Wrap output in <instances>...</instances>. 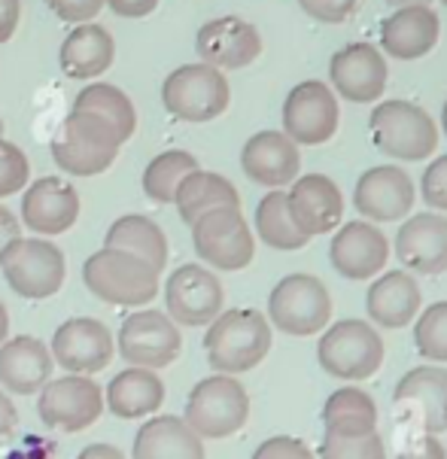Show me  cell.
I'll use <instances>...</instances> for the list:
<instances>
[{
	"label": "cell",
	"mask_w": 447,
	"mask_h": 459,
	"mask_svg": "<svg viewBox=\"0 0 447 459\" xmlns=\"http://www.w3.org/2000/svg\"><path fill=\"white\" fill-rule=\"evenodd\" d=\"M131 459H207L198 438L183 417L162 414L144 423L131 445Z\"/></svg>",
	"instance_id": "cell-28"
},
{
	"label": "cell",
	"mask_w": 447,
	"mask_h": 459,
	"mask_svg": "<svg viewBox=\"0 0 447 459\" xmlns=\"http://www.w3.org/2000/svg\"><path fill=\"white\" fill-rule=\"evenodd\" d=\"M396 402L420 417L423 432H447V368L420 365L396 384Z\"/></svg>",
	"instance_id": "cell-26"
},
{
	"label": "cell",
	"mask_w": 447,
	"mask_h": 459,
	"mask_svg": "<svg viewBox=\"0 0 447 459\" xmlns=\"http://www.w3.org/2000/svg\"><path fill=\"white\" fill-rule=\"evenodd\" d=\"M162 100L164 110L183 122H210L219 119L229 110V82H225L223 70L204 65H183L174 74H168V80L162 85Z\"/></svg>",
	"instance_id": "cell-7"
},
{
	"label": "cell",
	"mask_w": 447,
	"mask_h": 459,
	"mask_svg": "<svg viewBox=\"0 0 447 459\" xmlns=\"http://www.w3.org/2000/svg\"><path fill=\"white\" fill-rule=\"evenodd\" d=\"M164 314L171 316L177 325H210L223 314L225 292L223 283L216 280L214 271H207L204 264H180V268L164 280Z\"/></svg>",
	"instance_id": "cell-13"
},
{
	"label": "cell",
	"mask_w": 447,
	"mask_h": 459,
	"mask_svg": "<svg viewBox=\"0 0 447 459\" xmlns=\"http://www.w3.org/2000/svg\"><path fill=\"white\" fill-rule=\"evenodd\" d=\"M0 271L22 299L43 301L61 290L67 274L65 253L46 238H13L0 253Z\"/></svg>",
	"instance_id": "cell-5"
},
{
	"label": "cell",
	"mask_w": 447,
	"mask_h": 459,
	"mask_svg": "<svg viewBox=\"0 0 447 459\" xmlns=\"http://www.w3.org/2000/svg\"><path fill=\"white\" fill-rule=\"evenodd\" d=\"M174 207H177L180 220H183L186 225H192L198 216L210 213V210L241 207V195L223 174H214V170L198 168L177 186Z\"/></svg>",
	"instance_id": "cell-31"
},
{
	"label": "cell",
	"mask_w": 447,
	"mask_h": 459,
	"mask_svg": "<svg viewBox=\"0 0 447 459\" xmlns=\"http://www.w3.org/2000/svg\"><path fill=\"white\" fill-rule=\"evenodd\" d=\"M116 347H119V356L125 362L159 371L174 365L180 350H183V334L164 310L140 307L131 316H125Z\"/></svg>",
	"instance_id": "cell-12"
},
{
	"label": "cell",
	"mask_w": 447,
	"mask_h": 459,
	"mask_svg": "<svg viewBox=\"0 0 447 459\" xmlns=\"http://www.w3.org/2000/svg\"><path fill=\"white\" fill-rule=\"evenodd\" d=\"M122 140L101 116L74 110L55 131L49 150L52 159L65 174L98 177L113 165L119 155Z\"/></svg>",
	"instance_id": "cell-3"
},
{
	"label": "cell",
	"mask_w": 447,
	"mask_h": 459,
	"mask_svg": "<svg viewBox=\"0 0 447 459\" xmlns=\"http://www.w3.org/2000/svg\"><path fill=\"white\" fill-rule=\"evenodd\" d=\"M268 316L274 329L308 338L332 320V295L313 274H289L268 295Z\"/></svg>",
	"instance_id": "cell-9"
},
{
	"label": "cell",
	"mask_w": 447,
	"mask_h": 459,
	"mask_svg": "<svg viewBox=\"0 0 447 459\" xmlns=\"http://www.w3.org/2000/svg\"><path fill=\"white\" fill-rule=\"evenodd\" d=\"M74 110L101 116V119H104L107 126L116 131V137H119L122 143H125V140H131V134H135V128H137V113H135L131 98L125 95L122 89L107 85V82L85 85V89L74 100Z\"/></svg>",
	"instance_id": "cell-34"
},
{
	"label": "cell",
	"mask_w": 447,
	"mask_h": 459,
	"mask_svg": "<svg viewBox=\"0 0 447 459\" xmlns=\"http://www.w3.org/2000/svg\"><path fill=\"white\" fill-rule=\"evenodd\" d=\"M104 390L89 375L49 377L37 395V414L43 426L61 432H83L95 426L104 414Z\"/></svg>",
	"instance_id": "cell-10"
},
{
	"label": "cell",
	"mask_w": 447,
	"mask_h": 459,
	"mask_svg": "<svg viewBox=\"0 0 447 459\" xmlns=\"http://www.w3.org/2000/svg\"><path fill=\"white\" fill-rule=\"evenodd\" d=\"M420 286L417 280L405 271H387L378 280H372L365 295L368 316L381 329H405L414 316L420 314Z\"/></svg>",
	"instance_id": "cell-27"
},
{
	"label": "cell",
	"mask_w": 447,
	"mask_h": 459,
	"mask_svg": "<svg viewBox=\"0 0 447 459\" xmlns=\"http://www.w3.org/2000/svg\"><path fill=\"white\" fill-rule=\"evenodd\" d=\"M253 459H313V450L293 435H274L253 450Z\"/></svg>",
	"instance_id": "cell-41"
},
{
	"label": "cell",
	"mask_w": 447,
	"mask_h": 459,
	"mask_svg": "<svg viewBox=\"0 0 447 459\" xmlns=\"http://www.w3.org/2000/svg\"><path fill=\"white\" fill-rule=\"evenodd\" d=\"M159 277L146 259L135 253L101 247L83 264V280L95 299L116 307H144L159 295Z\"/></svg>",
	"instance_id": "cell-2"
},
{
	"label": "cell",
	"mask_w": 447,
	"mask_h": 459,
	"mask_svg": "<svg viewBox=\"0 0 447 459\" xmlns=\"http://www.w3.org/2000/svg\"><path fill=\"white\" fill-rule=\"evenodd\" d=\"M107 0H46V6L58 15L61 22H70V25H85L101 13Z\"/></svg>",
	"instance_id": "cell-43"
},
{
	"label": "cell",
	"mask_w": 447,
	"mask_h": 459,
	"mask_svg": "<svg viewBox=\"0 0 447 459\" xmlns=\"http://www.w3.org/2000/svg\"><path fill=\"white\" fill-rule=\"evenodd\" d=\"M104 247L135 253L153 264L155 271H162L164 264H168V238H164V231L159 229V222L149 220L144 213L119 216V220L107 229Z\"/></svg>",
	"instance_id": "cell-33"
},
{
	"label": "cell",
	"mask_w": 447,
	"mask_h": 459,
	"mask_svg": "<svg viewBox=\"0 0 447 459\" xmlns=\"http://www.w3.org/2000/svg\"><path fill=\"white\" fill-rule=\"evenodd\" d=\"M338 98L326 82H298L284 104V134L293 143L320 146L338 131Z\"/></svg>",
	"instance_id": "cell-14"
},
{
	"label": "cell",
	"mask_w": 447,
	"mask_h": 459,
	"mask_svg": "<svg viewBox=\"0 0 447 459\" xmlns=\"http://www.w3.org/2000/svg\"><path fill=\"white\" fill-rule=\"evenodd\" d=\"M320 459H387V447L378 432L356 435V438L326 435L320 445Z\"/></svg>",
	"instance_id": "cell-38"
},
{
	"label": "cell",
	"mask_w": 447,
	"mask_h": 459,
	"mask_svg": "<svg viewBox=\"0 0 447 459\" xmlns=\"http://www.w3.org/2000/svg\"><path fill=\"white\" fill-rule=\"evenodd\" d=\"M250 417V395L234 375L204 377L186 399L183 420L198 438H229L244 429Z\"/></svg>",
	"instance_id": "cell-4"
},
{
	"label": "cell",
	"mask_w": 447,
	"mask_h": 459,
	"mask_svg": "<svg viewBox=\"0 0 447 459\" xmlns=\"http://www.w3.org/2000/svg\"><path fill=\"white\" fill-rule=\"evenodd\" d=\"M22 0H0V43H6L19 28Z\"/></svg>",
	"instance_id": "cell-47"
},
{
	"label": "cell",
	"mask_w": 447,
	"mask_h": 459,
	"mask_svg": "<svg viewBox=\"0 0 447 459\" xmlns=\"http://www.w3.org/2000/svg\"><path fill=\"white\" fill-rule=\"evenodd\" d=\"M164 402V384L155 371L149 368H131L119 371L104 390V404L110 414L119 420H144L162 408Z\"/></svg>",
	"instance_id": "cell-30"
},
{
	"label": "cell",
	"mask_w": 447,
	"mask_h": 459,
	"mask_svg": "<svg viewBox=\"0 0 447 459\" xmlns=\"http://www.w3.org/2000/svg\"><path fill=\"white\" fill-rule=\"evenodd\" d=\"M256 231L271 250H302L308 244V235L295 229L293 216L286 207V192H268L256 207Z\"/></svg>",
	"instance_id": "cell-35"
},
{
	"label": "cell",
	"mask_w": 447,
	"mask_h": 459,
	"mask_svg": "<svg viewBox=\"0 0 447 459\" xmlns=\"http://www.w3.org/2000/svg\"><path fill=\"white\" fill-rule=\"evenodd\" d=\"M6 334H10V310L0 301V344L6 341Z\"/></svg>",
	"instance_id": "cell-50"
},
{
	"label": "cell",
	"mask_w": 447,
	"mask_h": 459,
	"mask_svg": "<svg viewBox=\"0 0 447 459\" xmlns=\"http://www.w3.org/2000/svg\"><path fill=\"white\" fill-rule=\"evenodd\" d=\"M329 80L341 98L353 104H372L387 89V61L372 43H350L329 61Z\"/></svg>",
	"instance_id": "cell-17"
},
{
	"label": "cell",
	"mask_w": 447,
	"mask_h": 459,
	"mask_svg": "<svg viewBox=\"0 0 447 459\" xmlns=\"http://www.w3.org/2000/svg\"><path fill=\"white\" fill-rule=\"evenodd\" d=\"M241 168L253 183L280 189V186H289L298 177L302 155L284 131H259L241 150Z\"/></svg>",
	"instance_id": "cell-23"
},
{
	"label": "cell",
	"mask_w": 447,
	"mask_h": 459,
	"mask_svg": "<svg viewBox=\"0 0 447 459\" xmlns=\"http://www.w3.org/2000/svg\"><path fill=\"white\" fill-rule=\"evenodd\" d=\"M76 459H125V454L116 445H89L76 454Z\"/></svg>",
	"instance_id": "cell-49"
},
{
	"label": "cell",
	"mask_w": 447,
	"mask_h": 459,
	"mask_svg": "<svg viewBox=\"0 0 447 459\" xmlns=\"http://www.w3.org/2000/svg\"><path fill=\"white\" fill-rule=\"evenodd\" d=\"M116 58V43L107 28L101 25H76L61 43L58 65L70 80H98L104 70H110Z\"/></svg>",
	"instance_id": "cell-29"
},
{
	"label": "cell",
	"mask_w": 447,
	"mask_h": 459,
	"mask_svg": "<svg viewBox=\"0 0 447 459\" xmlns=\"http://www.w3.org/2000/svg\"><path fill=\"white\" fill-rule=\"evenodd\" d=\"M393 6H408V4H429V0H390Z\"/></svg>",
	"instance_id": "cell-51"
},
{
	"label": "cell",
	"mask_w": 447,
	"mask_h": 459,
	"mask_svg": "<svg viewBox=\"0 0 447 459\" xmlns=\"http://www.w3.org/2000/svg\"><path fill=\"white\" fill-rule=\"evenodd\" d=\"M420 192L429 207L447 210V152L438 155L435 161H429V168L423 170Z\"/></svg>",
	"instance_id": "cell-40"
},
{
	"label": "cell",
	"mask_w": 447,
	"mask_h": 459,
	"mask_svg": "<svg viewBox=\"0 0 447 459\" xmlns=\"http://www.w3.org/2000/svg\"><path fill=\"white\" fill-rule=\"evenodd\" d=\"M326 435L356 438V435L378 432V404L359 386H341L323 404Z\"/></svg>",
	"instance_id": "cell-32"
},
{
	"label": "cell",
	"mask_w": 447,
	"mask_h": 459,
	"mask_svg": "<svg viewBox=\"0 0 447 459\" xmlns=\"http://www.w3.org/2000/svg\"><path fill=\"white\" fill-rule=\"evenodd\" d=\"M107 6L122 19H144L159 6V0H107Z\"/></svg>",
	"instance_id": "cell-45"
},
{
	"label": "cell",
	"mask_w": 447,
	"mask_h": 459,
	"mask_svg": "<svg viewBox=\"0 0 447 459\" xmlns=\"http://www.w3.org/2000/svg\"><path fill=\"white\" fill-rule=\"evenodd\" d=\"M192 247L198 259L219 271H241L253 262L256 240L241 207L210 210L192 222Z\"/></svg>",
	"instance_id": "cell-11"
},
{
	"label": "cell",
	"mask_w": 447,
	"mask_h": 459,
	"mask_svg": "<svg viewBox=\"0 0 447 459\" xmlns=\"http://www.w3.org/2000/svg\"><path fill=\"white\" fill-rule=\"evenodd\" d=\"M15 429H19V411H15L10 395L4 393V386H0V445L10 441Z\"/></svg>",
	"instance_id": "cell-46"
},
{
	"label": "cell",
	"mask_w": 447,
	"mask_h": 459,
	"mask_svg": "<svg viewBox=\"0 0 447 459\" xmlns=\"http://www.w3.org/2000/svg\"><path fill=\"white\" fill-rule=\"evenodd\" d=\"M286 207H289V216H293L295 229L304 231L308 238L335 231L344 216L341 189L329 180L326 174L295 177L293 189L286 192Z\"/></svg>",
	"instance_id": "cell-19"
},
{
	"label": "cell",
	"mask_w": 447,
	"mask_h": 459,
	"mask_svg": "<svg viewBox=\"0 0 447 459\" xmlns=\"http://www.w3.org/2000/svg\"><path fill=\"white\" fill-rule=\"evenodd\" d=\"M438 30V15L426 4L396 6V13L381 25V46L390 58L417 61L435 49Z\"/></svg>",
	"instance_id": "cell-25"
},
{
	"label": "cell",
	"mask_w": 447,
	"mask_h": 459,
	"mask_svg": "<svg viewBox=\"0 0 447 459\" xmlns=\"http://www.w3.org/2000/svg\"><path fill=\"white\" fill-rule=\"evenodd\" d=\"M390 259V244L372 222H347L335 231L329 262L344 280H372Z\"/></svg>",
	"instance_id": "cell-21"
},
{
	"label": "cell",
	"mask_w": 447,
	"mask_h": 459,
	"mask_svg": "<svg viewBox=\"0 0 447 459\" xmlns=\"http://www.w3.org/2000/svg\"><path fill=\"white\" fill-rule=\"evenodd\" d=\"M396 459H447V447L435 438V435L423 432L417 438L408 441V445L399 450Z\"/></svg>",
	"instance_id": "cell-44"
},
{
	"label": "cell",
	"mask_w": 447,
	"mask_h": 459,
	"mask_svg": "<svg viewBox=\"0 0 447 459\" xmlns=\"http://www.w3.org/2000/svg\"><path fill=\"white\" fill-rule=\"evenodd\" d=\"M442 4H444V6H447V0H442Z\"/></svg>",
	"instance_id": "cell-54"
},
{
	"label": "cell",
	"mask_w": 447,
	"mask_h": 459,
	"mask_svg": "<svg viewBox=\"0 0 447 459\" xmlns=\"http://www.w3.org/2000/svg\"><path fill=\"white\" fill-rule=\"evenodd\" d=\"M52 362H58L67 375H98L116 356L113 334L101 320L70 316L52 334Z\"/></svg>",
	"instance_id": "cell-15"
},
{
	"label": "cell",
	"mask_w": 447,
	"mask_h": 459,
	"mask_svg": "<svg viewBox=\"0 0 447 459\" xmlns=\"http://www.w3.org/2000/svg\"><path fill=\"white\" fill-rule=\"evenodd\" d=\"M374 146L402 161H423L435 152L438 146V128L429 119L426 110L408 100H381L368 119Z\"/></svg>",
	"instance_id": "cell-6"
},
{
	"label": "cell",
	"mask_w": 447,
	"mask_h": 459,
	"mask_svg": "<svg viewBox=\"0 0 447 459\" xmlns=\"http://www.w3.org/2000/svg\"><path fill=\"white\" fill-rule=\"evenodd\" d=\"M76 220H80V195L74 186L58 177H40L22 195V222L40 238L65 235L74 229Z\"/></svg>",
	"instance_id": "cell-18"
},
{
	"label": "cell",
	"mask_w": 447,
	"mask_h": 459,
	"mask_svg": "<svg viewBox=\"0 0 447 459\" xmlns=\"http://www.w3.org/2000/svg\"><path fill=\"white\" fill-rule=\"evenodd\" d=\"M19 235H22L19 220H15L6 207H0V253H4V247L10 244L13 238H19Z\"/></svg>",
	"instance_id": "cell-48"
},
{
	"label": "cell",
	"mask_w": 447,
	"mask_h": 459,
	"mask_svg": "<svg viewBox=\"0 0 447 459\" xmlns=\"http://www.w3.org/2000/svg\"><path fill=\"white\" fill-rule=\"evenodd\" d=\"M31 177V161L28 155L19 150L10 140L0 137V198L15 195L28 186Z\"/></svg>",
	"instance_id": "cell-39"
},
{
	"label": "cell",
	"mask_w": 447,
	"mask_h": 459,
	"mask_svg": "<svg viewBox=\"0 0 447 459\" xmlns=\"http://www.w3.org/2000/svg\"><path fill=\"white\" fill-rule=\"evenodd\" d=\"M52 353L34 334L6 338L0 344V386L13 395L40 393L52 377Z\"/></svg>",
	"instance_id": "cell-24"
},
{
	"label": "cell",
	"mask_w": 447,
	"mask_h": 459,
	"mask_svg": "<svg viewBox=\"0 0 447 459\" xmlns=\"http://www.w3.org/2000/svg\"><path fill=\"white\" fill-rule=\"evenodd\" d=\"M414 347L433 362H447V301H435L414 325Z\"/></svg>",
	"instance_id": "cell-37"
},
{
	"label": "cell",
	"mask_w": 447,
	"mask_h": 459,
	"mask_svg": "<svg viewBox=\"0 0 447 459\" xmlns=\"http://www.w3.org/2000/svg\"><path fill=\"white\" fill-rule=\"evenodd\" d=\"M396 255L414 274H444L447 271V220L442 213L411 216L396 235Z\"/></svg>",
	"instance_id": "cell-22"
},
{
	"label": "cell",
	"mask_w": 447,
	"mask_h": 459,
	"mask_svg": "<svg viewBox=\"0 0 447 459\" xmlns=\"http://www.w3.org/2000/svg\"><path fill=\"white\" fill-rule=\"evenodd\" d=\"M442 128H444V134H447V100H444V110H442Z\"/></svg>",
	"instance_id": "cell-52"
},
{
	"label": "cell",
	"mask_w": 447,
	"mask_h": 459,
	"mask_svg": "<svg viewBox=\"0 0 447 459\" xmlns=\"http://www.w3.org/2000/svg\"><path fill=\"white\" fill-rule=\"evenodd\" d=\"M198 170V159L186 150H168L159 152L144 170V192L149 201L155 204H174L177 186L186 180V177Z\"/></svg>",
	"instance_id": "cell-36"
},
{
	"label": "cell",
	"mask_w": 447,
	"mask_h": 459,
	"mask_svg": "<svg viewBox=\"0 0 447 459\" xmlns=\"http://www.w3.org/2000/svg\"><path fill=\"white\" fill-rule=\"evenodd\" d=\"M317 356L326 375L359 384L383 365V341L378 329L363 320H341L332 329L326 325L317 344Z\"/></svg>",
	"instance_id": "cell-8"
},
{
	"label": "cell",
	"mask_w": 447,
	"mask_h": 459,
	"mask_svg": "<svg viewBox=\"0 0 447 459\" xmlns=\"http://www.w3.org/2000/svg\"><path fill=\"white\" fill-rule=\"evenodd\" d=\"M359 4H363V0H298V6H302L311 19L326 22V25H341V22H347L350 15L356 13Z\"/></svg>",
	"instance_id": "cell-42"
},
{
	"label": "cell",
	"mask_w": 447,
	"mask_h": 459,
	"mask_svg": "<svg viewBox=\"0 0 447 459\" xmlns=\"http://www.w3.org/2000/svg\"><path fill=\"white\" fill-rule=\"evenodd\" d=\"M0 137H4V119H0Z\"/></svg>",
	"instance_id": "cell-53"
},
{
	"label": "cell",
	"mask_w": 447,
	"mask_h": 459,
	"mask_svg": "<svg viewBox=\"0 0 447 459\" xmlns=\"http://www.w3.org/2000/svg\"><path fill=\"white\" fill-rule=\"evenodd\" d=\"M353 204L374 222H396L414 207V183L399 165L368 168L356 180Z\"/></svg>",
	"instance_id": "cell-20"
},
{
	"label": "cell",
	"mask_w": 447,
	"mask_h": 459,
	"mask_svg": "<svg viewBox=\"0 0 447 459\" xmlns=\"http://www.w3.org/2000/svg\"><path fill=\"white\" fill-rule=\"evenodd\" d=\"M195 49L204 65L216 70H238L247 67L262 56V34L256 25L238 15H219L201 25L195 37Z\"/></svg>",
	"instance_id": "cell-16"
},
{
	"label": "cell",
	"mask_w": 447,
	"mask_h": 459,
	"mask_svg": "<svg viewBox=\"0 0 447 459\" xmlns=\"http://www.w3.org/2000/svg\"><path fill=\"white\" fill-rule=\"evenodd\" d=\"M204 353L216 375H244L271 353V325L256 307L223 310L204 332Z\"/></svg>",
	"instance_id": "cell-1"
}]
</instances>
